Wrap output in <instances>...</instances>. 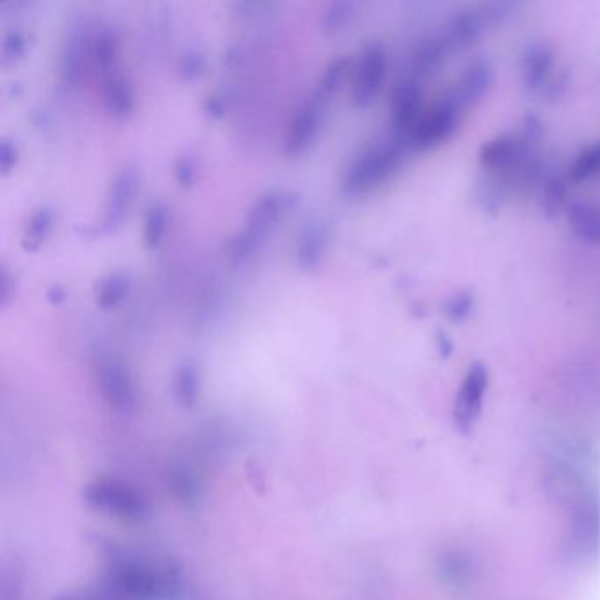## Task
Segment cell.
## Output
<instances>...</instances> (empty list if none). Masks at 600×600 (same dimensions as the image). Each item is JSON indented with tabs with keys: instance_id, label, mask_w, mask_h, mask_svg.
I'll return each mask as SVG.
<instances>
[{
	"instance_id": "cell-1",
	"label": "cell",
	"mask_w": 600,
	"mask_h": 600,
	"mask_svg": "<svg viewBox=\"0 0 600 600\" xmlns=\"http://www.w3.org/2000/svg\"><path fill=\"white\" fill-rule=\"evenodd\" d=\"M542 132L544 125L539 117L528 115L520 131L502 132L486 141L479 152V161L493 175L528 173V169L535 168L532 157L541 143Z\"/></svg>"
},
{
	"instance_id": "cell-2",
	"label": "cell",
	"mask_w": 600,
	"mask_h": 600,
	"mask_svg": "<svg viewBox=\"0 0 600 600\" xmlns=\"http://www.w3.org/2000/svg\"><path fill=\"white\" fill-rule=\"evenodd\" d=\"M465 110L451 92L440 97L428 110L423 111L418 124L410 134L409 147L414 150H430L439 147L458 131Z\"/></svg>"
},
{
	"instance_id": "cell-3",
	"label": "cell",
	"mask_w": 600,
	"mask_h": 600,
	"mask_svg": "<svg viewBox=\"0 0 600 600\" xmlns=\"http://www.w3.org/2000/svg\"><path fill=\"white\" fill-rule=\"evenodd\" d=\"M490 384V372L484 363L470 365L469 372L461 382L454 400V426L461 433H470L483 412L484 396Z\"/></svg>"
},
{
	"instance_id": "cell-4",
	"label": "cell",
	"mask_w": 600,
	"mask_h": 600,
	"mask_svg": "<svg viewBox=\"0 0 600 600\" xmlns=\"http://www.w3.org/2000/svg\"><path fill=\"white\" fill-rule=\"evenodd\" d=\"M88 502L104 513L115 514L124 520H140L145 502L140 493L117 481H99L88 488Z\"/></svg>"
},
{
	"instance_id": "cell-5",
	"label": "cell",
	"mask_w": 600,
	"mask_h": 600,
	"mask_svg": "<svg viewBox=\"0 0 600 600\" xmlns=\"http://www.w3.org/2000/svg\"><path fill=\"white\" fill-rule=\"evenodd\" d=\"M423 90L418 78L410 76L396 83L391 96V124L396 138L409 145V138L414 127L423 115Z\"/></svg>"
},
{
	"instance_id": "cell-6",
	"label": "cell",
	"mask_w": 600,
	"mask_h": 600,
	"mask_svg": "<svg viewBox=\"0 0 600 600\" xmlns=\"http://www.w3.org/2000/svg\"><path fill=\"white\" fill-rule=\"evenodd\" d=\"M486 25H490L486 20L483 8H465L456 11L449 20L446 27L440 32V37L444 39L449 52H463L476 43L477 39L483 34Z\"/></svg>"
},
{
	"instance_id": "cell-7",
	"label": "cell",
	"mask_w": 600,
	"mask_h": 600,
	"mask_svg": "<svg viewBox=\"0 0 600 600\" xmlns=\"http://www.w3.org/2000/svg\"><path fill=\"white\" fill-rule=\"evenodd\" d=\"M555 67V52L548 43L534 41L527 44L521 55V78L525 87L534 94H544L551 85V71Z\"/></svg>"
},
{
	"instance_id": "cell-8",
	"label": "cell",
	"mask_w": 600,
	"mask_h": 600,
	"mask_svg": "<svg viewBox=\"0 0 600 600\" xmlns=\"http://www.w3.org/2000/svg\"><path fill=\"white\" fill-rule=\"evenodd\" d=\"M493 85V69L488 60H474L460 80L449 92L460 103L461 108L467 111L483 101L484 96L490 92Z\"/></svg>"
},
{
	"instance_id": "cell-9",
	"label": "cell",
	"mask_w": 600,
	"mask_h": 600,
	"mask_svg": "<svg viewBox=\"0 0 600 600\" xmlns=\"http://www.w3.org/2000/svg\"><path fill=\"white\" fill-rule=\"evenodd\" d=\"M567 220L571 229L585 242L600 243V205L588 201H574L567 206Z\"/></svg>"
},
{
	"instance_id": "cell-10",
	"label": "cell",
	"mask_w": 600,
	"mask_h": 600,
	"mask_svg": "<svg viewBox=\"0 0 600 600\" xmlns=\"http://www.w3.org/2000/svg\"><path fill=\"white\" fill-rule=\"evenodd\" d=\"M447 50L444 39L439 36L430 37L423 43L419 44L412 57V71H414V78H421V76H430V74L437 73L440 66L444 64L446 60Z\"/></svg>"
},
{
	"instance_id": "cell-11",
	"label": "cell",
	"mask_w": 600,
	"mask_h": 600,
	"mask_svg": "<svg viewBox=\"0 0 600 600\" xmlns=\"http://www.w3.org/2000/svg\"><path fill=\"white\" fill-rule=\"evenodd\" d=\"M567 175L551 173L542 187V210L549 217H555L567 206Z\"/></svg>"
},
{
	"instance_id": "cell-12",
	"label": "cell",
	"mask_w": 600,
	"mask_h": 600,
	"mask_svg": "<svg viewBox=\"0 0 600 600\" xmlns=\"http://www.w3.org/2000/svg\"><path fill=\"white\" fill-rule=\"evenodd\" d=\"M599 173L600 141H595L579 152L578 157L574 159L571 168L567 171V178L572 183H583Z\"/></svg>"
},
{
	"instance_id": "cell-13",
	"label": "cell",
	"mask_w": 600,
	"mask_h": 600,
	"mask_svg": "<svg viewBox=\"0 0 600 600\" xmlns=\"http://www.w3.org/2000/svg\"><path fill=\"white\" fill-rule=\"evenodd\" d=\"M504 185L498 180V176L486 178L479 183V203L483 205L486 212L497 213L502 208V199H504Z\"/></svg>"
},
{
	"instance_id": "cell-14",
	"label": "cell",
	"mask_w": 600,
	"mask_h": 600,
	"mask_svg": "<svg viewBox=\"0 0 600 600\" xmlns=\"http://www.w3.org/2000/svg\"><path fill=\"white\" fill-rule=\"evenodd\" d=\"M472 312H474V296L467 291L453 294L444 303V314H446L447 321L454 322V324L465 321Z\"/></svg>"
},
{
	"instance_id": "cell-15",
	"label": "cell",
	"mask_w": 600,
	"mask_h": 600,
	"mask_svg": "<svg viewBox=\"0 0 600 600\" xmlns=\"http://www.w3.org/2000/svg\"><path fill=\"white\" fill-rule=\"evenodd\" d=\"M439 351L442 352V356H447L449 352L453 351V344L446 335H439Z\"/></svg>"
},
{
	"instance_id": "cell-16",
	"label": "cell",
	"mask_w": 600,
	"mask_h": 600,
	"mask_svg": "<svg viewBox=\"0 0 600 600\" xmlns=\"http://www.w3.org/2000/svg\"><path fill=\"white\" fill-rule=\"evenodd\" d=\"M66 600H78V599H66Z\"/></svg>"
}]
</instances>
